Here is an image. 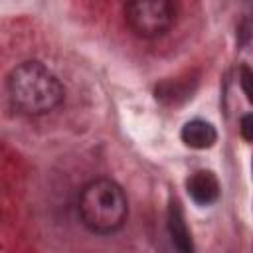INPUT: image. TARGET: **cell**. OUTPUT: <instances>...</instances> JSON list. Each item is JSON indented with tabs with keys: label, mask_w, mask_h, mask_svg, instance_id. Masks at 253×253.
Returning <instances> with one entry per match:
<instances>
[{
	"label": "cell",
	"mask_w": 253,
	"mask_h": 253,
	"mask_svg": "<svg viewBox=\"0 0 253 253\" xmlns=\"http://www.w3.org/2000/svg\"><path fill=\"white\" fill-rule=\"evenodd\" d=\"M8 93L26 115H43L63 101L59 79L40 61H24L8 75Z\"/></svg>",
	"instance_id": "6da1fadb"
},
{
	"label": "cell",
	"mask_w": 253,
	"mask_h": 253,
	"mask_svg": "<svg viewBox=\"0 0 253 253\" xmlns=\"http://www.w3.org/2000/svg\"><path fill=\"white\" fill-rule=\"evenodd\" d=\"M182 140H184L186 146L200 148L202 150V148L213 146V142L217 140V132H215V128L210 123L196 119V121H190V123L184 125V128H182Z\"/></svg>",
	"instance_id": "52a82bcc"
},
{
	"label": "cell",
	"mask_w": 253,
	"mask_h": 253,
	"mask_svg": "<svg viewBox=\"0 0 253 253\" xmlns=\"http://www.w3.org/2000/svg\"><path fill=\"white\" fill-rule=\"evenodd\" d=\"M198 79L188 75H180L174 79H164L162 83L156 85V99L164 105H180L184 101H188L192 97V93L196 91Z\"/></svg>",
	"instance_id": "277c9868"
},
{
	"label": "cell",
	"mask_w": 253,
	"mask_h": 253,
	"mask_svg": "<svg viewBox=\"0 0 253 253\" xmlns=\"http://www.w3.org/2000/svg\"><path fill=\"white\" fill-rule=\"evenodd\" d=\"M176 20V8L168 0H134L125 6V22L138 38H160Z\"/></svg>",
	"instance_id": "3957f363"
},
{
	"label": "cell",
	"mask_w": 253,
	"mask_h": 253,
	"mask_svg": "<svg viewBox=\"0 0 253 253\" xmlns=\"http://www.w3.org/2000/svg\"><path fill=\"white\" fill-rule=\"evenodd\" d=\"M188 194L196 204L208 206L219 196V182L210 170H198L188 180Z\"/></svg>",
	"instance_id": "5b68a950"
},
{
	"label": "cell",
	"mask_w": 253,
	"mask_h": 253,
	"mask_svg": "<svg viewBox=\"0 0 253 253\" xmlns=\"http://www.w3.org/2000/svg\"><path fill=\"white\" fill-rule=\"evenodd\" d=\"M239 83H241V89L247 95V99L253 103V69L241 67V71H239Z\"/></svg>",
	"instance_id": "ba28073f"
},
{
	"label": "cell",
	"mask_w": 253,
	"mask_h": 253,
	"mask_svg": "<svg viewBox=\"0 0 253 253\" xmlns=\"http://www.w3.org/2000/svg\"><path fill=\"white\" fill-rule=\"evenodd\" d=\"M79 215L95 233L117 231L128 215V204L123 188L109 178L89 182L79 198Z\"/></svg>",
	"instance_id": "7a4b0ae2"
},
{
	"label": "cell",
	"mask_w": 253,
	"mask_h": 253,
	"mask_svg": "<svg viewBox=\"0 0 253 253\" xmlns=\"http://www.w3.org/2000/svg\"><path fill=\"white\" fill-rule=\"evenodd\" d=\"M239 130H241V136L247 138V140H253V113L245 115L239 123Z\"/></svg>",
	"instance_id": "9c48e42d"
},
{
	"label": "cell",
	"mask_w": 253,
	"mask_h": 253,
	"mask_svg": "<svg viewBox=\"0 0 253 253\" xmlns=\"http://www.w3.org/2000/svg\"><path fill=\"white\" fill-rule=\"evenodd\" d=\"M168 233H170V239H172L174 247L178 249V253H194L192 233L184 221L182 208L176 202H172L168 208Z\"/></svg>",
	"instance_id": "8992f818"
}]
</instances>
